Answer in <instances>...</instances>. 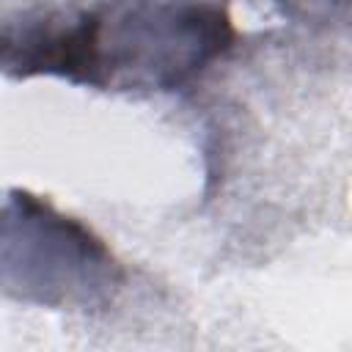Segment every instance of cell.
<instances>
[{"instance_id": "6da1fadb", "label": "cell", "mask_w": 352, "mask_h": 352, "mask_svg": "<svg viewBox=\"0 0 352 352\" xmlns=\"http://www.w3.org/2000/svg\"><path fill=\"white\" fill-rule=\"evenodd\" d=\"M236 38L220 0H104L91 8L6 22L8 77L50 74L99 91H176L201 77Z\"/></svg>"}, {"instance_id": "7a4b0ae2", "label": "cell", "mask_w": 352, "mask_h": 352, "mask_svg": "<svg viewBox=\"0 0 352 352\" xmlns=\"http://www.w3.org/2000/svg\"><path fill=\"white\" fill-rule=\"evenodd\" d=\"M0 264L6 294L44 308H104L124 283L102 236L28 190L6 198Z\"/></svg>"}, {"instance_id": "3957f363", "label": "cell", "mask_w": 352, "mask_h": 352, "mask_svg": "<svg viewBox=\"0 0 352 352\" xmlns=\"http://www.w3.org/2000/svg\"><path fill=\"white\" fill-rule=\"evenodd\" d=\"M280 6L305 25H352V0H280Z\"/></svg>"}]
</instances>
